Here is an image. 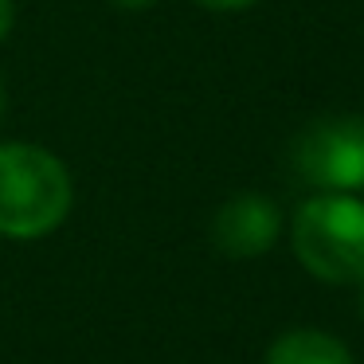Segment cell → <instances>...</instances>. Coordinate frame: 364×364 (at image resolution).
<instances>
[{
  "instance_id": "6",
  "label": "cell",
  "mask_w": 364,
  "mask_h": 364,
  "mask_svg": "<svg viewBox=\"0 0 364 364\" xmlns=\"http://www.w3.org/2000/svg\"><path fill=\"white\" fill-rule=\"evenodd\" d=\"M192 4H200L208 12H243L251 4H259V0H192Z\"/></svg>"
},
{
  "instance_id": "4",
  "label": "cell",
  "mask_w": 364,
  "mask_h": 364,
  "mask_svg": "<svg viewBox=\"0 0 364 364\" xmlns=\"http://www.w3.org/2000/svg\"><path fill=\"white\" fill-rule=\"evenodd\" d=\"M282 231V212L259 192H239L212 215V243L228 259H259L274 247Z\"/></svg>"
},
{
  "instance_id": "9",
  "label": "cell",
  "mask_w": 364,
  "mask_h": 364,
  "mask_svg": "<svg viewBox=\"0 0 364 364\" xmlns=\"http://www.w3.org/2000/svg\"><path fill=\"white\" fill-rule=\"evenodd\" d=\"M4 110H9V87H4V79H0V118H4Z\"/></svg>"
},
{
  "instance_id": "5",
  "label": "cell",
  "mask_w": 364,
  "mask_h": 364,
  "mask_svg": "<svg viewBox=\"0 0 364 364\" xmlns=\"http://www.w3.org/2000/svg\"><path fill=\"white\" fill-rule=\"evenodd\" d=\"M262 364H356L345 341L321 329H290L267 348Z\"/></svg>"
},
{
  "instance_id": "2",
  "label": "cell",
  "mask_w": 364,
  "mask_h": 364,
  "mask_svg": "<svg viewBox=\"0 0 364 364\" xmlns=\"http://www.w3.org/2000/svg\"><path fill=\"white\" fill-rule=\"evenodd\" d=\"M298 262L329 286L364 282V204L348 192H317L294 212Z\"/></svg>"
},
{
  "instance_id": "1",
  "label": "cell",
  "mask_w": 364,
  "mask_h": 364,
  "mask_svg": "<svg viewBox=\"0 0 364 364\" xmlns=\"http://www.w3.org/2000/svg\"><path fill=\"white\" fill-rule=\"evenodd\" d=\"M75 181L51 149L0 141V235L43 239L71 215Z\"/></svg>"
},
{
  "instance_id": "8",
  "label": "cell",
  "mask_w": 364,
  "mask_h": 364,
  "mask_svg": "<svg viewBox=\"0 0 364 364\" xmlns=\"http://www.w3.org/2000/svg\"><path fill=\"white\" fill-rule=\"evenodd\" d=\"M118 9H126V12H145V9H153L157 0H114Z\"/></svg>"
},
{
  "instance_id": "3",
  "label": "cell",
  "mask_w": 364,
  "mask_h": 364,
  "mask_svg": "<svg viewBox=\"0 0 364 364\" xmlns=\"http://www.w3.org/2000/svg\"><path fill=\"white\" fill-rule=\"evenodd\" d=\"M290 165L309 188L356 192L364 188V118L360 114H329L294 137Z\"/></svg>"
},
{
  "instance_id": "7",
  "label": "cell",
  "mask_w": 364,
  "mask_h": 364,
  "mask_svg": "<svg viewBox=\"0 0 364 364\" xmlns=\"http://www.w3.org/2000/svg\"><path fill=\"white\" fill-rule=\"evenodd\" d=\"M12 24H16V4L12 0H0V43L9 40Z\"/></svg>"
},
{
  "instance_id": "10",
  "label": "cell",
  "mask_w": 364,
  "mask_h": 364,
  "mask_svg": "<svg viewBox=\"0 0 364 364\" xmlns=\"http://www.w3.org/2000/svg\"><path fill=\"white\" fill-rule=\"evenodd\" d=\"M360 309H364V294H360Z\"/></svg>"
}]
</instances>
